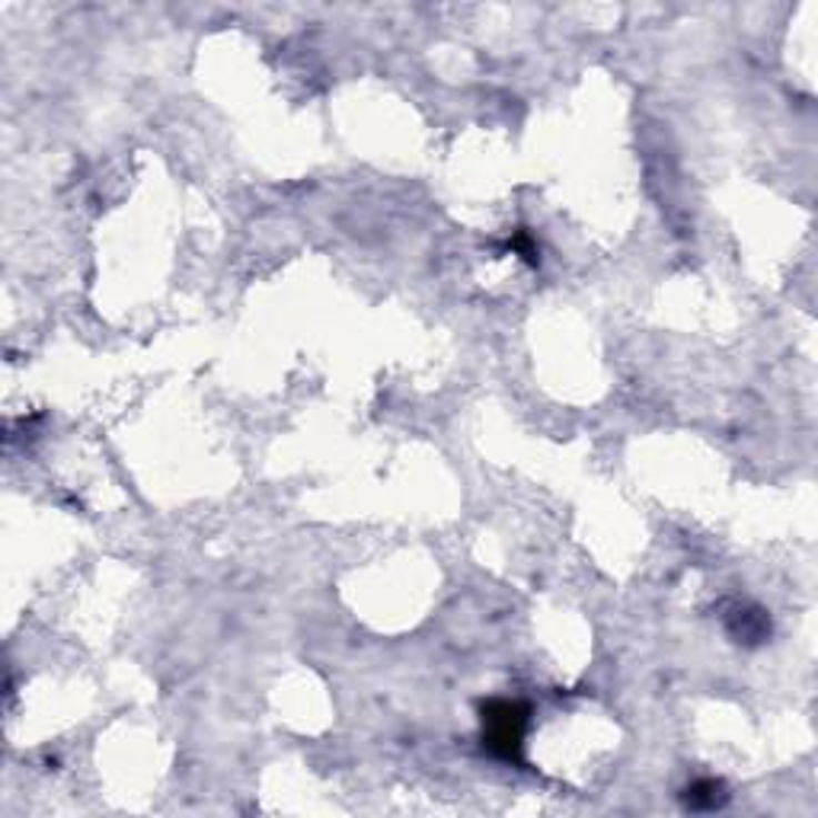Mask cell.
Wrapping results in <instances>:
<instances>
[{"label":"cell","instance_id":"cell-1","mask_svg":"<svg viewBox=\"0 0 818 818\" xmlns=\"http://www.w3.org/2000/svg\"><path fill=\"white\" fill-rule=\"evenodd\" d=\"M528 729V710L512 700H489L483 707V745L505 761H518Z\"/></svg>","mask_w":818,"mask_h":818},{"label":"cell","instance_id":"cell-2","mask_svg":"<svg viewBox=\"0 0 818 818\" xmlns=\"http://www.w3.org/2000/svg\"><path fill=\"white\" fill-rule=\"evenodd\" d=\"M685 802L697 812H710V809H719L726 802V792H723V784H716V780H700L687 790Z\"/></svg>","mask_w":818,"mask_h":818}]
</instances>
